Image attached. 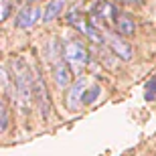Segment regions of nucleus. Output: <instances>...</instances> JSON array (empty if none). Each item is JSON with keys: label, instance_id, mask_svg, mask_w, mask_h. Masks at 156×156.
Here are the masks:
<instances>
[{"label": "nucleus", "instance_id": "f03ea898", "mask_svg": "<svg viewBox=\"0 0 156 156\" xmlns=\"http://www.w3.org/2000/svg\"><path fill=\"white\" fill-rule=\"evenodd\" d=\"M65 61L73 67H83V65L89 61V55H87L85 47L77 43V41H71L65 45Z\"/></svg>", "mask_w": 156, "mask_h": 156}, {"label": "nucleus", "instance_id": "7ed1b4c3", "mask_svg": "<svg viewBox=\"0 0 156 156\" xmlns=\"http://www.w3.org/2000/svg\"><path fill=\"white\" fill-rule=\"evenodd\" d=\"M101 39H104L105 45L112 47V51L116 53L118 57H122V59H130V57H132V49H130V45H128L124 39L116 37L114 33H104Z\"/></svg>", "mask_w": 156, "mask_h": 156}, {"label": "nucleus", "instance_id": "39448f33", "mask_svg": "<svg viewBox=\"0 0 156 156\" xmlns=\"http://www.w3.org/2000/svg\"><path fill=\"white\" fill-rule=\"evenodd\" d=\"M41 16H43L41 8L29 6V8L20 10V14H18V18H16V27H20V29H30V27H33Z\"/></svg>", "mask_w": 156, "mask_h": 156}, {"label": "nucleus", "instance_id": "f257e3e1", "mask_svg": "<svg viewBox=\"0 0 156 156\" xmlns=\"http://www.w3.org/2000/svg\"><path fill=\"white\" fill-rule=\"evenodd\" d=\"M12 67H14V89H16V95L23 104H29L30 95H33V77H30V71L27 67L24 61H12Z\"/></svg>", "mask_w": 156, "mask_h": 156}, {"label": "nucleus", "instance_id": "9d476101", "mask_svg": "<svg viewBox=\"0 0 156 156\" xmlns=\"http://www.w3.org/2000/svg\"><path fill=\"white\" fill-rule=\"evenodd\" d=\"M0 89L2 91H10V81H8V73L4 69H0Z\"/></svg>", "mask_w": 156, "mask_h": 156}, {"label": "nucleus", "instance_id": "f8f14e48", "mask_svg": "<svg viewBox=\"0 0 156 156\" xmlns=\"http://www.w3.org/2000/svg\"><path fill=\"white\" fill-rule=\"evenodd\" d=\"M8 14H10V4H8V0H0V20H4Z\"/></svg>", "mask_w": 156, "mask_h": 156}, {"label": "nucleus", "instance_id": "9b49d317", "mask_svg": "<svg viewBox=\"0 0 156 156\" xmlns=\"http://www.w3.org/2000/svg\"><path fill=\"white\" fill-rule=\"evenodd\" d=\"M98 95H99V87L95 85V87H91V89H89V93H87V95H83V104H91Z\"/></svg>", "mask_w": 156, "mask_h": 156}, {"label": "nucleus", "instance_id": "1a4fd4ad", "mask_svg": "<svg viewBox=\"0 0 156 156\" xmlns=\"http://www.w3.org/2000/svg\"><path fill=\"white\" fill-rule=\"evenodd\" d=\"M8 128V105L2 98H0V134Z\"/></svg>", "mask_w": 156, "mask_h": 156}, {"label": "nucleus", "instance_id": "6e6552de", "mask_svg": "<svg viewBox=\"0 0 156 156\" xmlns=\"http://www.w3.org/2000/svg\"><path fill=\"white\" fill-rule=\"evenodd\" d=\"M65 2L67 0H51L49 6H47V10L43 12V18L45 20H53V18H57L61 14V10L65 8Z\"/></svg>", "mask_w": 156, "mask_h": 156}, {"label": "nucleus", "instance_id": "423d86ee", "mask_svg": "<svg viewBox=\"0 0 156 156\" xmlns=\"http://www.w3.org/2000/svg\"><path fill=\"white\" fill-rule=\"evenodd\" d=\"M114 23H116V30L120 33V35H124V37L132 35L134 29H136L134 20L128 16V14H114Z\"/></svg>", "mask_w": 156, "mask_h": 156}, {"label": "nucleus", "instance_id": "0eeeda50", "mask_svg": "<svg viewBox=\"0 0 156 156\" xmlns=\"http://www.w3.org/2000/svg\"><path fill=\"white\" fill-rule=\"evenodd\" d=\"M53 75H55V81H57L61 87H65L67 83H69V79H71V71H69V67L65 63H57L55 65V69H53Z\"/></svg>", "mask_w": 156, "mask_h": 156}, {"label": "nucleus", "instance_id": "4468645a", "mask_svg": "<svg viewBox=\"0 0 156 156\" xmlns=\"http://www.w3.org/2000/svg\"><path fill=\"white\" fill-rule=\"evenodd\" d=\"M122 2H138V0H122Z\"/></svg>", "mask_w": 156, "mask_h": 156}, {"label": "nucleus", "instance_id": "ddd939ff", "mask_svg": "<svg viewBox=\"0 0 156 156\" xmlns=\"http://www.w3.org/2000/svg\"><path fill=\"white\" fill-rule=\"evenodd\" d=\"M154 95H156V79H152L146 85V98H154Z\"/></svg>", "mask_w": 156, "mask_h": 156}, {"label": "nucleus", "instance_id": "20e7f679", "mask_svg": "<svg viewBox=\"0 0 156 156\" xmlns=\"http://www.w3.org/2000/svg\"><path fill=\"white\" fill-rule=\"evenodd\" d=\"M85 87H87V79L79 77V79L69 87V95H67V105L71 110H79L83 104V95H85Z\"/></svg>", "mask_w": 156, "mask_h": 156}]
</instances>
